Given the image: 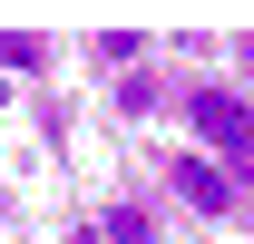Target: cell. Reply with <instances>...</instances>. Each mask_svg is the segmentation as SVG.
<instances>
[{
	"instance_id": "3957f363",
	"label": "cell",
	"mask_w": 254,
	"mask_h": 244,
	"mask_svg": "<svg viewBox=\"0 0 254 244\" xmlns=\"http://www.w3.org/2000/svg\"><path fill=\"white\" fill-rule=\"evenodd\" d=\"M108 244H157V235H147V215H137V205H108Z\"/></svg>"
},
{
	"instance_id": "7a4b0ae2",
	"label": "cell",
	"mask_w": 254,
	"mask_h": 244,
	"mask_svg": "<svg viewBox=\"0 0 254 244\" xmlns=\"http://www.w3.org/2000/svg\"><path fill=\"white\" fill-rule=\"evenodd\" d=\"M176 185H186V205L225 215V166H205V156H176Z\"/></svg>"
},
{
	"instance_id": "6da1fadb",
	"label": "cell",
	"mask_w": 254,
	"mask_h": 244,
	"mask_svg": "<svg viewBox=\"0 0 254 244\" xmlns=\"http://www.w3.org/2000/svg\"><path fill=\"white\" fill-rule=\"evenodd\" d=\"M186 108H195V127H205L215 147H254V118H245V98H235V88H195Z\"/></svg>"
},
{
	"instance_id": "277c9868",
	"label": "cell",
	"mask_w": 254,
	"mask_h": 244,
	"mask_svg": "<svg viewBox=\"0 0 254 244\" xmlns=\"http://www.w3.org/2000/svg\"><path fill=\"white\" fill-rule=\"evenodd\" d=\"M0 68H39V39L30 30H0Z\"/></svg>"
}]
</instances>
